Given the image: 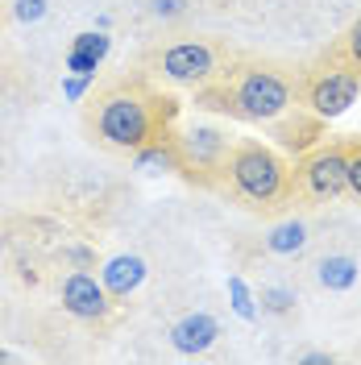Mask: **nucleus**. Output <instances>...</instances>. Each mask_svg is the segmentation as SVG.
Listing matches in <instances>:
<instances>
[{"label": "nucleus", "mask_w": 361, "mask_h": 365, "mask_svg": "<svg viewBox=\"0 0 361 365\" xmlns=\"http://www.w3.org/2000/svg\"><path fill=\"white\" fill-rule=\"evenodd\" d=\"M357 278L361 266L353 253H324L316 262V282L328 287V291H349V287H357Z\"/></svg>", "instance_id": "12"}, {"label": "nucleus", "mask_w": 361, "mask_h": 365, "mask_svg": "<svg viewBox=\"0 0 361 365\" xmlns=\"http://www.w3.org/2000/svg\"><path fill=\"white\" fill-rule=\"evenodd\" d=\"M175 125H179L175 91L154 83L141 71L108 79L83 108V129H88L91 145L108 154H129V158L162 141Z\"/></svg>", "instance_id": "1"}, {"label": "nucleus", "mask_w": 361, "mask_h": 365, "mask_svg": "<svg viewBox=\"0 0 361 365\" xmlns=\"http://www.w3.org/2000/svg\"><path fill=\"white\" fill-rule=\"evenodd\" d=\"M307 241H312V225H307V220H299V216H287V220H278V225L266 232V250L278 253V257L303 253V250H307Z\"/></svg>", "instance_id": "13"}, {"label": "nucleus", "mask_w": 361, "mask_h": 365, "mask_svg": "<svg viewBox=\"0 0 361 365\" xmlns=\"http://www.w3.org/2000/svg\"><path fill=\"white\" fill-rule=\"evenodd\" d=\"M166 145H171V175H179L183 182H191L200 191L225 187L228 154H233L228 129L212 125V120H187V125L171 129Z\"/></svg>", "instance_id": "5"}, {"label": "nucleus", "mask_w": 361, "mask_h": 365, "mask_svg": "<svg viewBox=\"0 0 361 365\" xmlns=\"http://www.w3.org/2000/svg\"><path fill=\"white\" fill-rule=\"evenodd\" d=\"M225 191L233 204L262 212V216H278L299 204V187H295V162H287L274 145H262L253 137L233 141L225 170Z\"/></svg>", "instance_id": "3"}, {"label": "nucleus", "mask_w": 361, "mask_h": 365, "mask_svg": "<svg viewBox=\"0 0 361 365\" xmlns=\"http://www.w3.org/2000/svg\"><path fill=\"white\" fill-rule=\"evenodd\" d=\"M295 187H299V204H332L349 187L345 170V137H324L307 154L295 162Z\"/></svg>", "instance_id": "7"}, {"label": "nucleus", "mask_w": 361, "mask_h": 365, "mask_svg": "<svg viewBox=\"0 0 361 365\" xmlns=\"http://www.w3.org/2000/svg\"><path fill=\"white\" fill-rule=\"evenodd\" d=\"M59 299H63V312L75 319H83V324H104L116 307V299L108 295V287L88 270L67 274L63 287H59Z\"/></svg>", "instance_id": "8"}, {"label": "nucleus", "mask_w": 361, "mask_h": 365, "mask_svg": "<svg viewBox=\"0 0 361 365\" xmlns=\"http://www.w3.org/2000/svg\"><path fill=\"white\" fill-rule=\"evenodd\" d=\"M345 170H349L345 195L361 204V137H345Z\"/></svg>", "instance_id": "15"}, {"label": "nucleus", "mask_w": 361, "mask_h": 365, "mask_svg": "<svg viewBox=\"0 0 361 365\" xmlns=\"http://www.w3.org/2000/svg\"><path fill=\"white\" fill-rule=\"evenodd\" d=\"M324 116L316 113H307L303 104L299 108H291V113H283L278 120H270V129H274V141L283 145V150H291V154H307L312 145H320L324 141Z\"/></svg>", "instance_id": "9"}, {"label": "nucleus", "mask_w": 361, "mask_h": 365, "mask_svg": "<svg viewBox=\"0 0 361 365\" xmlns=\"http://www.w3.org/2000/svg\"><path fill=\"white\" fill-rule=\"evenodd\" d=\"M154 13H158V17H171V13H183V0H158V4H154Z\"/></svg>", "instance_id": "17"}, {"label": "nucleus", "mask_w": 361, "mask_h": 365, "mask_svg": "<svg viewBox=\"0 0 361 365\" xmlns=\"http://www.w3.org/2000/svg\"><path fill=\"white\" fill-rule=\"evenodd\" d=\"M262 303H266V312H291L295 295L291 291H278V287H266L262 291Z\"/></svg>", "instance_id": "16"}, {"label": "nucleus", "mask_w": 361, "mask_h": 365, "mask_svg": "<svg viewBox=\"0 0 361 365\" xmlns=\"http://www.w3.org/2000/svg\"><path fill=\"white\" fill-rule=\"evenodd\" d=\"M299 91H303V67L262 54H233L216 79L191 91V104L241 125H270L283 113L299 108Z\"/></svg>", "instance_id": "2"}, {"label": "nucleus", "mask_w": 361, "mask_h": 365, "mask_svg": "<svg viewBox=\"0 0 361 365\" xmlns=\"http://www.w3.org/2000/svg\"><path fill=\"white\" fill-rule=\"evenodd\" d=\"M361 96V71H353L349 63H340L332 54H324L320 63L303 67V91H299V104L307 113L324 116V120H337L340 113L353 108V100Z\"/></svg>", "instance_id": "6"}, {"label": "nucleus", "mask_w": 361, "mask_h": 365, "mask_svg": "<svg viewBox=\"0 0 361 365\" xmlns=\"http://www.w3.org/2000/svg\"><path fill=\"white\" fill-rule=\"evenodd\" d=\"M328 54H332V58H340V63H349L353 71H361V17L349 25L345 34H340L337 42L328 46Z\"/></svg>", "instance_id": "14"}, {"label": "nucleus", "mask_w": 361, "mask_h": 365, "mask_svg": "<svg viewBox=\"0 0 361 365\" xmlns=\"http://www.w3.org/2000/svg\"><path fill=\"white\" fill-rule=\"evenodd\" d=\"M228 58L233 50L220 38H166L137 58V71L171 91H195L208 79H216Z\"/></svg>", "instance_id": "4"}, {"label": "nucleus", "mask_w": 361, "mask_h": 365, "mask_svg": "<svg viewBox=\"0 0 361 365\" xmlns=\"http://www.w3.org/2000/svg\"><path fill=\"white\" fill-rule=\"evenodd\" d=\"M100 282L108 287V295H113V299L133 295L137 287L146 282V262H141L137 253H121V257H108V262H104V274H100Z\"/></svg>", "instance_id": "11"}, {"label": "nucleus", "mask_w": 361, "mask_h": 365, "mask_svg": "<svg viewBox=\"0 0 361 365\" xmlns=\"http://www.w3.org/2000/svg\"><path fill=\"white\" fill-rule=\"evenodd\" d=\"M220 341V324L212 316H203V312H195V316H183L175 328H171V344L179 349V353H208L212 344Z\"/></svg>", "instance_id": "10"}]
</instances>
